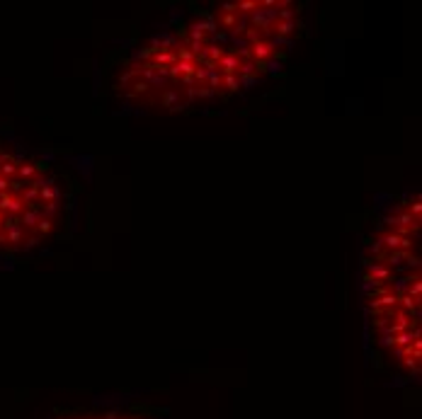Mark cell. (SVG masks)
Returning a JSON list of instances; mask_svg holds the SVG:
<instances>
[{"label":"cell","mask_w":422,"mask_h":419,"mask_svg":"<svg viewBox=\"0 0 422 419\" xmlns=\"http://www.w3.org/2000/svg\"><path fill=\"white\" fill-rule=\"evenodd\" d=\"M216 68H221V75H238L240 68V58L235 56V51H226L221 61L216 63Z\"/></svg>","instance_id":"obj_1"},{"label":"cell","mask_w":422,"mask_h":419,"mask_svg":"<svg viewBox=\"0 0 422 419\" xmlns=\"http://www.w3.org/2000/svg\"><path fill=\"white\" fill-rule=\"evenodd\" d=\"M221 87H228L230 92L240 90V78L238 75H221Z\"/></svg>","instance_id":"obj_2"}]
</instances>
